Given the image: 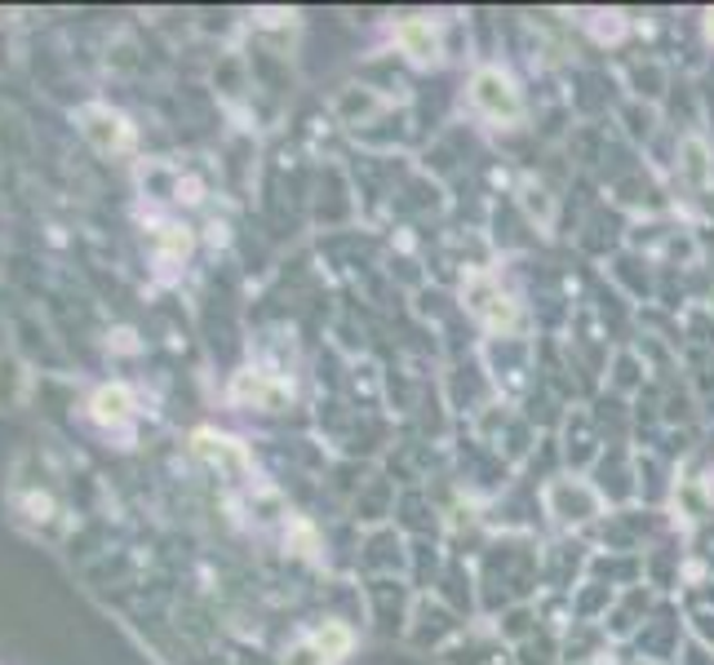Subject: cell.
I'll list each match as a JSON object with an SVG mask.
<instances>
[{"instance_id":"1","label":"cell","mask_w":714,"mask_h":665,"mask_svg":"<svg viewBox=\"0 0 714 665\" xmlns=\"http://www.w3.org/2000/svg\"><path fill=\"white\" fill-rule=\"evenodd\" d=\"M470 107L493 120V125H515L524 120V93L502 67H479L470 76Z\"/></svg>"},{"instance_id":"2","label":"cell","mask_w":714,"mask_h":665,"mask_svg":"<svg viewBox=\"0 0 714 665\" xmlns=\"http://www.w3.org/2000/svg\"><path fill=\"white\" fill-rule=\"evenodd\" d=\"M599 488L595 484H586V479H555V484H546V510L559 519V524H586V519H595L599 515Z\"/></svg>"},{"instance_id":"3","label":"cell","mask_w":714,"mask_h":665,"mask_svg":"<svg viewBox=\"0 0 714 665\" xmlns=\"http://www.w3.org/2000/svg\"><path fill=\"white\" fill-rule=\"evenodd\" d=\"M390 40L395 49L413 62V67H435L444 58V40H439V27L426 22V18H399L390 27Z\"/></svg>"},{"instance_id":"4","label":"cell","mask_w":714,"mask_h":665,"mask_svg":"<svg viewBox=\"0 0 714 665\" xmlns=\"http://www.w3.org/2000/svg\"><path fill=\"white\" fill-rule=\"evenodd\" d=\"M311 644L320 648V657L329 665L347 662L351 657V648H356V631L347 626V622H320L316 626V635H311Z\"/></svg>"},{"instance_id":"5","label":"cell","mask_w":714,"mask_h":665,"mask_svg":"<svg viewBox=\"0 0 714 665\" xmlns=\"http://www.w3.org/2000/svg\"><path fill=\"white\" fill-rule=\"evenodd\" d=\"M85 133H89L98 147H125V142H129L125 116H116V111H107V107H89V111H85Z\"/></svg>"},{"instance_id":"6","label":"cell","mask_w":714,"mask_h":665,"mask_svg":"<svg viewBox=\"0 0 714 665\" xmlns=\"http://www.w3.org/2000/svg\"><path fill=\"white\" fill-rule=\"evenodd\" d=\"M129 413H133V399H129L125 386H102V390L93 395V417H98V421H111V426H116V421H125Z\"/></svg>"},{"instance_id":"7","label":"cell","mask_w":714,"mask_h":665,"mask_svg":"<svg viewBox=\"0 0 714 665\" xmlns=\"http://www.w3.org/2000/svg\"><path fill=\"white\" fill-rule=\"evenodd\" d=\"M680 160H684V173H693V182H711V151H706V142L702 138H684V147H680Z\"/></svg>"},{"instance_id":"8","label":"cell","mask_w":714,"mask_h":665,"mask_svg":"<svg viewBox=\"0 0 714 665\" xmlns=\"http://www.w3.org/2000/svg\"><path fill=\"white\" fill-rule=\"evenodd\" d=\"M285 665H329V662L320 657V648H316L311 639H303V644H298V648L285 657Z\"/></svg>"},{"instance_id":"9","label":"cell","mask_w":714,"mask_h":665,"mask_svg":"<svg viewBox=\"0 0 714 665\" xmlns=\"http://www.w3.org/2000/svg\"><path fill=\"white\" fill-rule=\"evenodd\" d=\"M706 36H711V40H714V9H711V13H706Z\"/></svg>"},{"instance_id":"10","label":"cell","mask_w":714,"mask_h":665,"mask_svg":"<svg viewBox=\"0 0 714 665\" xmlns=\"http://www.w3.org/2000/svg\"><path fill=\"white\" fill-rule=\"evenodd\" d=\"M635 665H671V662H657V657H639Z\"/></svg>"}]
</instances>
